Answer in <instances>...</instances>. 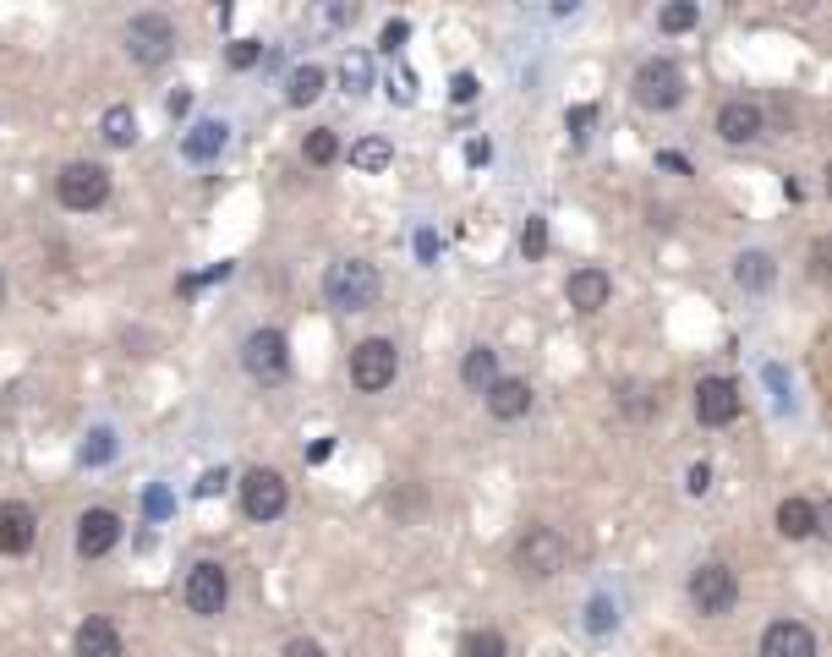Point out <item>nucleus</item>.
<instances>
[{"instance_id": "nucleus-26", "label": "nucleus", "mask_w": 832, "mask_h": 657, "mask_svg": "<svg viewBox=\"0 0 832 657\" xmlns=\"http://www.w3.org/2000/svg\"><path fill=\"white\" fill-rule=\"evenodd\" d=\"M340 88H345L351 99H362V94L373 88V56H368V50H351V56L340 61Z\"/></svg>"}, {"instance_id": "nucleus-2", "label": "nucleus", "mask_w": 832, "mask_h": 657, "mask_svg": "<svg viewBox=\"0 0 832 657\" xmlns=\"http://www.w3.org/2000/svg\"><path fill=\"white\" fill-rule=\"evenodd\" d=\"M691 608L702 614V619H723V614H734V602H740V576L723 565V559H706L691 570Z\"/></svg>"}, {"instance_id": "nucleus-17", "label": "nucleus", "mask_w": 832, "mask_h": 657, "mask_svg": "<svg viewBox=\"0 0 832 657\" xmlns=\"http://www.w3.org/2000/svg\"><path fill=\"white\" fill-rule=\"evenodd\" d=\"M225 143H231V127H225V121H193V127L182 131V154H187L193 165L219 159V154H225Z\"/></svg>"}, {"instance_id": "nucleus-11", "label": "nucleus", "mask_w": 832, "mask_h": 657, "mask_svg": "<svg viewBox=\"0 0 832 657\" xmlns=\"http://www.w3.org/2000/svg\"><path fill=\"white\" fill-rule=\"evenodd\" d=\"M740 405H745V394H740L734 379H723V373L696 384V422H702V428H728V422L740 416Z\"/></svg>"}, {"instance_id": "nucleus-27", "label": "nucleus", "mask_w": 832, "mask_h": 657, "mask_svg": "<svg viewBox=\"0 0 832 657\" xmlns=\"http://www.w3.org/2000/svg\"><path fill=\"white\" fill-rule=\"evenodd\" d=\"M302 154H307V165H334L345 148H340V131L334 127H319V131H307V143H302Z\"/></svg>"}, {"instance_id": "nucleus-33", "label": "nucleus", "mask_w": 832, "mask_h": 657, "mask_svg": "<svg viewBox=\"0 0 832 657\" xmlns=\"http://www.w3.org/2000/svg\"><path fill=\"white\" fill-rule=\"evenodd\" d=\"M384 94L394 99V105H417V77H411V66L394 61V71H389V82H384Z\"/></svg>"}, {"instance_id": "nucleus-10", "label": "nucleus", "mask_w": 832, "mask_h": 657, "mask_svg": "<svg viewBox=\"0 0 832 657\" xmlns=\"http://www.w3.org/2000/svg\"><path fill=\"white\" fill-rule=\"evenodd\" d=\"M182 602L193 608L197 619H214V614H225V602H231V570H225V565H214V559H197L193 570H187Z\"/></svg>"}, {"instance_id": "nucleus-22", "label": "nucleus", "mask_w": 832, "mask_h": 657, "mask_svg": "<svg viewBox=\"0 0 832 657\" xmlns=\"http://www.w3.org/2000/svg\"><path fill=\"white\" fill-rule=\"evenodd\" d=\"M772 280H777V263H772V253L751 247V253H740V258H734V285H740V291H767Z\"/></svg>"}, {"instance_id": "nucleus-29", "label": "nucleus", "mask_w": 832, "mask_h": 657, "mask_svg": "<svg viewBox=\"0 0 832 657\" xmlns=\"http://www.w3.org/2000/svg\"><path fill=\"white\" fill-rule=\"evenodd\" d=\"M77 460H82V465H105V460H116V433H110V428H94V433L77 444Z\"/></svg>"}, {"instance_id": "nucleus-3", "label": "nucleus", "mask_w": 832, "mask_h": 657, "mask_svg": "<svg viewBox=\"0 0 832 657\" xmlns=\"http://www.w3.org/2000/svg\"><path fill=\"white\" fill-rule=\"evenodd\" d=\"M565 565H570V542H565V531H554V526H531V531L515 542V570L531 576V581H548V576H559Z\"/></svg>"}, {"instance_id": "nucleus-32", "label": "nucleus", "mask_w": 832, "mask_h": 657, "mask_svg": "<svg viewBox=\"0 0 832 657\" xmlns=\"http://www.w3.org/2000/svg\"><path fill=\"white\" fill-rule=\"evenodd\" d=\"M614 625H619V602H614V597H591V602H586V630H591V636H608Z\"/></svg>"}, {"instance_id": "nucleus-15", "label": "nucleus", "mask_w": 832, "mask_h": 657, "mask_svg": "<svg viewBox=\"0 0 832 657\" xmlns=\"http://www.w3.org/2000/svg\"><path fill=\"white\" fill-rule=\"evenodd\" d=\"M767 131V116H762V105H751V99H728L723 110H717V137L723 143H756Z\"/></svg>"}, {"instance_id": "nucleus-16", "label": "nucleus", "mask_w": 832, "mask_h": 657, "mask_svg": "<svg viewBox=\"0 0 832 657\" xmlns=\"http://www.w3.org/2000/svg\"><path fill=\"white\" fill-rule=\"evenodd\" d=\"M565 296H570L576 313H603L608 296H614V280H608L603 268H576V274L565 280Z\"/></svg>"}, {"instance_id": "nucleus-38", "label": "nucleus", "mask_w": 832, "mask_h": 657, "mask_svg": "<svg viewBox=\"0 0 832 657\" xmlns=\"http://www.w3.org/2000/svg\"><path fill=\"white\" fill-rule=\"evenodd\" d=\"M591 127H597V105H576V110L565 116V131H570L576 143H586V137H591Z\"/></svg>"}, {"instance_id": "nucleus-5", "label": "nucleus", "mask_w": 832, "mask_h": 657, "mask_svg": "<svg viewBox=\"0 0 832 657\" xmlns=\"http://www.w3.org/2000/svg\"><path fill=\"white\" fill-rule=\"evenodd\" d=\"M640 110H674L685 99V71L668 61V56H652V61L636 66V82H630Z\"/></svg>"}, {"instance_id": "nucleus-6", "label": "nucleus", "mask_w": 832, "mask_h": 657, "mask_svg": "<svg viewBox=\"0 0 832 657\" xmlns=\"http://www.w3.org/2000/svg\"><path fill=\"white\" fill-rule=\"evenodd\" d=\"M394 373H400V351H394V340L373 334V340L351 345V384H356L362 394L389 390V384H394Z\"/></svg>"}, {"instance_id": "nucleus-18", "label": "nucleus", "mask_w": 832, "mask_h": 657, "mask_svg": "<svg viewBox=\"0 0 832 657\" xmlns=\"http://www.w3.org/2000/svg\"><path fill=\"white\" fill-rule=\"evenodd\" d=\"M71 653L77 657H121V630H116L110 619H82Z\"/></svg>"}, {"instance_id": "nucleus-1", "label": "nucleus", "mask_w": 832, "mask_h": 657, "mask_svg": "<svg viewBox=\"0 0 832 657\" xmlns=\"http://www.w3.org/2000/svg\"><path fill=\"white\" fill-rule=\"evenodd\" d=\"M379 291H384V280H379V268L368 258H340L323 268V302L340 307V313H368V307H379Z\"/></svg>"}, {"instance_id": "nucleus-49", "label": "nucleus", "mask_w": 832, "mask_h": 657, "mask_svg": "<svg viewBox=\"0 0 832 657\" xmlns=\"http://www.w3.org/2000/svg\"><path fill=\"white\" fill-rule=\"evenodd\" d=\"M657 165H668V170H679V176H691V165H685L679 154H657Z\"/></svg>"}, {"instance_id": "nucleus-25", "label": "nucleus", "mask_w": 832, "mask_h": 657, "mask_svg": "<svg viewBox=\"0 0 832 657\" xmlns=\"http://www.w3.org/2000/svg\"><path fill=\"white\" fill-rule=\"evenodd\" d=\"M99 137H105L110 148H131V143H137V116H131V105H110V110L99 116Z\"/></svg>"}, {"instance_id": "nucleus-9", "label": "nucleus", "mask_w": 832, "mask_h": 657, "mask_svg": "<svg viewBox=\"0 0 832 657\" xmlns=\"http://www.w3.org/2000/svg\"><path fill=\"white\" fill-rule=\"evenodd\" d=\"M285 504H291V488H285V477L274 465H253L242 477V510H247V521H263V526L280 521Z\"/></svg>"}, {"instance_id": "nucleus-20", "label": "nucleus", "mask_w": 832, "mask_h": 657, "mask_svg": "<svg viewBox=\"0 0 832 657\" xmlns=\"http://www.w3.org/2000/svg\"><path fill=\"white\" fill-rule=\"evenodd\" d=\"M493 379H499V351H493V345H471L466 362H460V384L477 390V394H488L493 390Z\"/></svg>"}, {"instance_id": "nucleus-12", "label": "nucleus", "mask_w": 832, "mask_h": 657, "mask_svg": "<svg viewBox=\"0 0 832 657\" xmlns=\"http://www.w3.org/2000/svg\"><path fill=\"white\" fill-rule=\"evenodd\" d=\"M116 542H121V516H116V510L94 504V510L77 516V553H82V559H105Z\"/></svg>"}, {"instance_id": "nucleus-39", "label": "nucleus", "mask_w": 832, "mask_h": 657, "mask_svg": "<svg viewBox=\"0 0 832 657\" xmlns=\"http://www.w3.org/2000/svg\"><path fill=\"white\" fill-rule=\"evenodd\" d=\"M231 268H236V263H214V268H203V274H187L176 291H182V296H193L197 285H219V280H231Z\"/></svg>"}, {"instance_id": "nucleus-50", "label": "nucleus", "mask_w": 832, "mask_h": 657, "mask_svg": "<svg viewBox=\"0 0 832 657\" xmlns=\"http://www.w3.org/2000/svg\"><path fill=\"white\" fill-rule=\"evenodd\" d=\"M0 302H6V280H0Z\"/></svg>"}, {"instance_id": "nucleus-41", "label": "nucleus", "mask_w": 832, "mask_h": 657, "mask_svg": "<svg viewBox=\"0 0 832 657\" xmlns=\"http://www.w3.org/2000/svg\"><path fill=\"white\" fill-rule=\"evenodd\" d=\"M225 488H231V471H225V465H214V471L197 477V499H214V493H225Z\"/></svg>"}, {"instance_id": "nucleus-30", "label": "nucleus", "mask_w": 832, "mask_h": 657, "mask_svg": "<svg viewBox=\"0 0 832 657\" xmlns=\"http://www.w3.org/2000/svg\"><path fill=\"white\" fill-rule=\"evenodd\" d=\"M460 657H510V641H505L499 630H471V636L460 641Z\"/></svg>"}, {"instance_id": "nucleus-43", "label": "nucleus", "mask_w": 832, "mask_h": 657, "mask_svg": "<svg viewBox=\"0 0 832 657\" xmlns=\"http://www.w3.org/2000/svg\"><path fill=\"white\" fill-rule=\"evenodd\" d=\"M439 253H444L439 231H417V263H439Z\"/></svg>"}, {"instance_id": "nucleus-8", "label": "nucleus", "mask_w": 832, "mask_h": 657, "mask_svg": "<svg viewBox=\"0 0 832 657\" xmlns=\"http://www.w3.org/2000/svg\"><path fill=\"white\" fill-rule=\"evenodd\" d=\"M170 50H176V22L165 11H137L127 22V56L137 66L170 61Z\"/></svg>"}, {"instance_id": "nucleus-34", "label": "nucleus", "mask_w": 832, "mask_h": 657, "mask_svg": "<svg viewBox=\"0 0 832 657\" xmlns=\"http://www.w3.org/2000/svg\"><path fill=\"white\" fill-rule=\"evenodd\" d=\"M225 61L236 66V71H253V66H263V39H231V56Z\"/></svg>"}, {"instance_id": "nucleus-46", "label": "nucleus", "mask_w": 832, "mask_h": 657, "mask_svg": "<svg viewBox=\"0 0 832 657\" xmlns=\"http://www.w3.org/2000/svg\"><path fill=\"white\" fill-rule=\"evenodd\" d=\"M466 159H471V165H488V159H493V143H488V137H471V143H466Z\"/></svg>"}, {"instance_id": "nucleus-14", "label": "nucleus", "mask_w": 832, "mask_h": 657, "mask_svg": "<svg viewBox=\"0 0 832 657\" xmlns=\"http://www.w3.org/2000/svg\"><path fill=\"white\" fill-rule=\"evenodd\" d=\"M762 657H816V636L800 619H772L762 630Z\"/></svg>"}, {"instance_id": "nucleus-47", "label": "nucleus", "mask_w": 832, "mask_h": 657, "mask_svg": "<svg viewBox=\"0 0 832 657\" xmlns=\"http://www.w3.org/2000/svg\"><path fill=\"white\" fill-rule=\"evenodd\" d=\"M323 17H329V22H356V6H329Z\"/></svg>"}, {"instance_id": "nucleus-44", "label": "nucleus", "mask_w": 832, "mask_h": 657, "mask_svg": "<svg viewBox=\"0 0 832 657\" xmlns=\"http://www.w3.org/2000/svg\"><path fill=\"white\" fill-rule=\"evenodd\" d=\"M285 657H329V653H323V641H313V636H291Z\"/></svg>"}, {"instance_id": "nucleus-48", "label": "nucleus", "mask_w": 832, "mask_h": 657, "mask_svg": "<svg viewBox=\"0 0 832 657\" xmlns=\"http://www.w3.org/2000/svg\"><path fill=\"white\" fill-rule=\"evenodd\" d=\"M329 455H334V439H319V444L307 450V460H313V465H319V460H329Z\"/></svg>"}, {"instance_id": "nucleus-24", "label": "nucleus", "mask_w": 832, "mask_h": 657, "mask_svg": "<svg viewBox=\"0 0 832 657\" xmlns=\"http://www.w3.org/2000/svg\"><path fill=\"white\" fill-rule=\"evenodd\" d=\"M351 165H356L362 176H379V170L394 165V143H389V137H356V143H351Z\"/></svg>"}, {"instance_id": "nucleus-7", "label": "nucleus", "mask_w": 832, "mask_h": 657, "mask_svg": "<svg viewBox=\"0 0 832 657\" xmlns=\"http://www.w3.org/2000/svg\"><path fill=\"white\" fill-rule=\"evenodd\" d=\"M242 367H247V379H257V384H285V373H291L285 334L280 329H253L242 340Z\"/></svg>"}, {"instance_id": "nucleus-42", "label": "nucleus", "mask_w": 832, "mask_h": 657, "mask_svg": "<svg viewBox=\"0 0 832 657\" xmlns=\"http://www.w3.org/2000/svg\"><path fill=\"white\" fill-rule=\"evenodd\" d=\"M685 493H691V499H702V493H712V465H706V460H696V465L685 471Z\"/></svg>"}, {"instance_id": "nucleus-4", "label": "nucleus", "mask_w": 832, "mask_h": 657, "mask_svg": "<svg viewBox=\"0 0 832 657\" xmlns=\"http://www.w3.org/2000/svg\"><path fill=\"white\" fill-rule=\"evenodd\" d=\"M56 197H61V208H71V214L105 208V197H110V170L94 165V159H71L61 176H56Z\"/></svg>"}, {"instance_id": "nucleus-31", "label": "nucleus", "mask_w": 832, "mask_h": 657, "mask_svg": "<svg viewBox=\"0 0 832 657\" xmlns=\"http://www.w3.org/2000/svg\"><path fill=\"white\" fill-rule=\"evenodd\" d=\"M520 253H526V263L548 258V219H542V214H531V219L520 225Z\"/></svg>"}, {"instance_id": "nucleus-37", "label": "nucleus", "mask_w": 832, "mask_h": 657, "mask_svg": "<svg viewBox=\"0 0 832 657\" xmlns=\"http://www.w3.org/2000/svg\"><path fill=\"white\" fill-rule=\"evenodd\" d=\"M170 510H176V499H170V488H159V482H154V488L143 493V516H148V521H165Z\"/></svg>"}, {"instance_id": "nucleus-36", "label": "nucleus", "mask_w": 832, "mask_h": 657, "mask_svg": "<svg viewBox=\"0 0 832 657\" xmlns=\"http://www.w3.org/2000/svg\"><path fill=\"white\" fill-rule=\"evenodd\" d=\"M619 405H625L630 416H652V411H657V394L646 390V384H625V390H619Z\"/></svg>"}, {"instance_id": "nucleus-19", "label": "nucleus", "mask_w": 832, "mask_h": 657, "mask_svg": "<svg viewBox=\"0 0 832 657\" xmlns=\"http://www.w3.org/2000/svg\"><path fill=\"white\" fill-rule=\"evenodd\" d=\"M488 411H493L499 422H520V416L531 411V384H526V379H493Z\"/></svg>"}, {"instance_id": "nucleus-21", "label": "nucleus", "mask_w": 832, "mask_h": 657, "mask_svg": "<svg viewBox=\"0 0 832 657\" xmlns=\"http://www.w3.org/2000/svg\"><path fill=\"white\" fill-rule=\"evenodd\" d=\"M777 537H789V542L816 537V504L811 499H783L777 504Z\"/></svg>"}, {"instance_id": "nucleus-13", "label": "nucleus", "mask_w": 832, "mask_h": 657, "mask_svg": "<svg viewBox=\"0 0 832 657\" xmlns=\"http://www.w3.org/2000/svg\"><path fill=\"white\" fill-rule=\"evenodd\" d=\"M33 537H39V516H33V504L6 499V504H0V553H6V559H17V553H28V548H33Z\"/></svg>"}, {"instance_id": "nucleus-45", "label": "nucleus", "mask_w": 832, "mask_h": 657, "mask_svg": "<svg viewBox=\"0 0 832 657\" xmlns=\"http://www.w3.org/2000/svg\"><path fill=\"white\" fill-rule=\"evenodd\" d=\"M165 110H170V121H182V116L193 110V88H176V94L165 99Z\"/></svg>"}, {"instance_id": "nucleus-23", "label": "nucleus", "mask_w": 832, "mask_h": 657, "mask_svg": "<svg viewBox=\"0 0 832 657\" xmlns=\"http://www.w3.org/2000/svg\"><path fill=\"white\" fill-rule=\"evenodd\" d=\"M323 82H329L323 66H296V71L285 77V99H291L296 110H307V105H319L323 99Z\"/></svg>"}, {"instance_id": "nucleus-35", "label": "nucleus", "mask_w": 832, "mask_h": 657, "mask_svg": "<svg viewBox=\"0 0 832 657\" xmlns=\"http://www.w3.org/2000/svg\"><path fill=\"white\" fill-rule=\"evenodd\" d=\"M405 39H411V22H405V17H389V22H384V33H379V50L400 61V50H405Z\"/></svg>"}, {"instance_id": "nucleus-40", "label": "nucleus", "mask_w": 832, "mask_h": 657, "mask_svg": "<svg viewBox=\"0 0 832 657\" xmlns=\"http://www.w3.org/2000/svg\"><path fill=\"white\" fill-rule=\"evenodd\" d=\"M482 94V82H477V71H454V82H449V99L454 105H471Z\"/></svg>"}, {"instance_id": "nucleus-28", "label": "nucleus", "mask_w": 832, "mask_h": 657, "mask_svg": "<svg viewBox=\"0 0 832 657\" xmlns=\"http://www.w3.org/2000/svg\"><path fill=\"white\" fill-rule=\"evenodd\" d=\"M696 22H702V6H696V0H674V6L657 11V28H663V33H691Z\"/></svg>"}]
</instances>
